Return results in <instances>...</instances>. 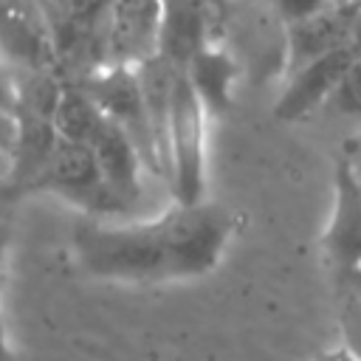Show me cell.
Wrapping results in <instances>:
<instances>
[{
	"label": "cell",
	"instance_id": "obj_1",
	"mask_svg": "<svg viewBox=\"0 0 361 361\" xmlns=\"http://www.w3.org/2000/svg\"><path fill=\"white\" fill-rule=\"evenodd\" d=\"M243 214L217 200L178 203L138 220L82 217L71 231L76 268L99 282L169 285L212 274L226 257Z\"/></svg>",
	"mask_w": 361,
	"mask_h": 361
},
{
	"label": "cell",
	"instance_id": "obj_2",
	"mask_svg": "<svg viewBox=\"0 0 361 361\" xmlns=\"http://www.w3.org/2000/svg\"><path fill=\"white\" fill-rule=\"evenodd\" d=\"M23 189L25 192H51V195L73 203L76 209H82L85 217H96V220H118L121 214H127L133 209L127 200H121L107 186L90 147L62 141V138H56V147H54L51 158L45 161V166Z\"/></svg>",
	"mask_w": 361,
	"mask_h": 361
},
{
	"label": "cell",
	"instance_id": "obj_3",
	"mask_svg": "<svg viewBox=\"0 0 361 361\" xmlns=\"http://www.w3.org/2000/svg\"><path fill=\"white\" fill-rule=\"evenodd\" d=\"M209 110L186 79L183 68L175 79L169 118V197L178 203L206 200V135Z\"/></svg>",
	"mask_w": 361,
	"mask_h": 361
},
{
	"label": "cell",
	"instance_id": "obj_4",
	"mask_svg": "<svg viewBox=\"0 0 361 361\" xmlns=\"http://www.w3.org/2000/svg\"><path fill=\"white\" fill-rule=\"evenodd\" d=\"M166 0H113L96 25L99 68H138L161 56Z\"/></svg>",
	"mask_w": 361,
	"mask_h": 361
},
{
	"label": "cell",
	"instance_id": "obj_5",
	"mask_svg": "<svg viewBox=\"0 0 361 361\" xmlns=\"http://www.w3.org/2000/svg\"><path fill=\"white\" fill-rule=\"evenodd\" d=\"M79 85L90 93V99L99 104V110L133 138V144L138 147L149 175L164 183V172H161L149 116H147V107H144L138 71L135 68H121V65H102V68L90 71Z\"/></svg>",
	"mask_w": 361,
	"mask_h": 361
},
{
	"label": "cell",
	"instance_id": "obj_6",
	"mask_svg": "<svg viewBox=\"0 0 361 361\" xmlns=\"http://www.w3.org/2000/svg\"><path fill=\"white\" fill-rule=\"evenodd\" d=\"M59 59L42 0H0V62L14 73L54 71Z\"/></svg>",
	"mask_w": 361,
	"mask_h": 361
},
{
	"label": "cell",
	"instance_id": "obj_7",
	"mask_svg": "<svg viewBox=\"0 0 361 361\" xmlns=\"http://www.w3.org/2000/svg\"><path fill=\"white\" fill-rule=\"evenodd\" d=\"M355 59H358V54L347 45V48L330 51V54L296 68L293 73L282 76V90L274 102V116L279 121H302V118L313 116L316 110L327 107L338 82L344 79V73L350 71V65Z\"/></svg>",
	"mask_w": 361,
	"mask_h": 361
},
{
	"label": "cell",
	"instance_id": "obj_8",
	"mask_svg": "<svg viewBox=\"0 0 361 361\" xmlns=\"http://www.w3.org/2000/svg\"><path fill=\"white\" fill-rule=\"evenodd\" d=\"M322 248L344 276L361 271V178L350 158L338 161L333 175V212L322 234Z\"/></svg>",
	"mask_w": 361,
	"mask_h": 361
},
{
	"label": "cell",
	"instance_id": "obj_9",
	"mask_svg": "<svg viewBox=\"0 0 361 361\" xmlns=\"http://www.w3.org/2000/svg\"><path fill=\"white\" fill-rule=\"evenodd\" d=\"M350 20L353 6L338 8L330 6L319 14L282 25V76L293 73L296 68L350 45Z\"/></svg>",
	"mask_w": 361,
	"mask_h": 361
},
{
	"label": "cell",
	"instance_id": "obj_10",
	"mask_svg": "<svg viewBox=\"0 0 361 361\" xmlns=\"http://www.w3.org/2000/svg\"><path fill=\"white\" fill-rule=\"evenodd\" d=\"M99 169H102V178L107 180V186L121 197L127 200L130 206H135V200L141 197L144 192V175H149L138 147L133 144V138L110 118H104V124L99 127V133L93 135V141L87 144ZM152 178V175H149Z\"/></svg>",
	"mask_w": 361,
	"mask_h": 361
},
{
	"label": "cell",
	"instance_id": "obj_11",
	"mask_svg": "<svg viewBox=\"0 0 361 361\" xmlns=\"http://www.w3.org/2000/svg\"><path fill=\"white\" fill-rule=\"evenodd\" d=\"M183 73L192 82L195 93L200 96V102H203V107L209 110L212 118L231 110V104H234V87H237V76H240V65H237L234 54L220 39L206 42L186 62Z\"/></svg>",
	"mask_w": 361,
	"mask_h": 361
},
{
	"label": "cell",
	"instance_id": "obj_12",
	"mask_svg": "<svg viewBox=\"0 0 361 361\" xmlns=\"http://www.w3.org/2000/svg\"><path fill=\"white\" fill-rule=\"evenodd\" d=\"M104 113L99 110V104L90 99V93L76 82V85H65L62 96L56 102L54 110V130L62 141H73V144H90L93 135L99 133V127L104 124Z\"/></svg>",
	"mask_w": 361,
	"mask_h": 361
},
{
	"label": "cell",
	"instance_id": "obj_13",
	"mask_svg": "<svg viewBox=\"0 0 361 361\" xmlns=\"http://www.w3.org/2000/svg\"><path fill=\"white\" fill-rule=\"evenodd\" d=\"M327 107H333L338 116L361 118V59H355L350 65V71L338 82V87H336L333 99L327 102Z\"/></svg>",
	"mask_w": 361,
	"mask_h": 361
},
{
	"label": "cell",
	"instance_id": "obj_14",
	"mask_svg": "<svg viewBox=\"0 0 361 361\" xmlns=\"http://www.w3.org/2000/svg\"><path fill=\"white\" fill-rule=\"evenodd\" d=\"M341 344L361 361V293L355 290L341 305Z\"/></svg>",
	"mask_w": 361,
	"mask_h": 361
},
{
	"label": "cell",
	"instance_id": "obj_15",
	"mask_svg": "<svg viewBox=\"0 0 361 361\" xmlns=\"http://www.w3.org/2000/svg\"><path fill=\"white\" fill-rule=\"evenodd\" d=\"M268 3H271V11L279 17L282 25L330 8V0H268Z\"/></svg>",
	"mask_w": 361,
	"mask_h": 361
},
{
	"label": "cell",
	"instance_id": "obj_16",
	"mask_svg": "<svg viewBox=\"0 0 361 361\" xmlns=\"http://www.w3.org/2000/svg\"><path fill=\"white\" fill-rule=\"evenodd\" d=\"M20 133H23L20 113L8 110V107H0V152L14 158V152L20 147Z\"/></svg>",
	"mask_w": 361,
	"mask_h": 361
},
{
	"label": "cell",
	"instance_id": "obj_17",
	"mask_svg": "<svg viewBox=\"0 0 361 361\" xmlns=\"http://www.w3.org/2000/svg\"><path fill=\"white\" fill-rule=\"evenodd\" d=\"M20 104V90H17V73L0 62V107L17 110Z\"/></svg>",
	"mask_w": 361,
	"mask_h": 361
},
{
	"label": "cell",
	"instance_id": "obj_18",
	"mask_svg": "<svg viewBox=\"0 0 361 361\" xmlns=\"http://www.w3.org/2000/svg\"><path fill=\"white\" fill-rule=\"evenodd\" d=\"M313 361H358L344 344H336V347H330V350H322V353H316V358Z\"/></svg>",
	"mask_w": 361,
	"mask_h": 361
},
{
	"label": "cell",
	"instance_id": "obj_19",
	"mask_svg": "<svg viewBox=\"0 0 361 361\" xmlns=\"http://www.w3.org/2000/svg\"><path fill=\"white\" fill-rule=\"evenodd\" d=\"M11 341H8V327H6V316H3V305H0V361H11Z\"/></svg>",
	"mask_w": 361,
	"mask_h": 361
},
{
	"label": "cell",
	"instance_id": "obj_20",
	"mask_svg": "<svg viewBox=\"0 0 361 361\" xmlns=\"http://www.w3.org/2000/svg\"><path fill=\"white\" fill-rule=\"evenodd\" d=\"M11 180H14V158L0 152V186H6Z\"/></svg>",
	"mask_w": 361,
	"mask_h": 361
},
{
	"label": "cell",
	"instance_id": "obj_21",
	"mask_svg": "<svg viewBox=\"0 0 361 361\" xmlns=\"http://www.w3.org/2000/svg\"><path fill=\"white\" fill-rule=\"evenodd\" d=\"M6 248H8V220H0V282H3V262H6Z\"/></svg>",
	"mask_w": 361,
	"mask_h": 361
},
{
	"label": "cell",
	"instance_id": "obj_22",
	"mask_svg": "<svg viewBox=\"0 0 361 361\" xmlns=\"http://www.w3.org/2000/svg\"><path fill=\"white\" fill-rule=\"evenodd\" d=\"M361 0H330V6H338V8H350V6H358Z\"/></svg>",
	"mask_w": 361,
	"mask_h": 361
},
{
	"label": "cell",
	"instance_id": "obj_23",
	"mask_svg": "<svg viewBox=\"0 0 361 361\" xmlns=\"http://www.w3.org/2000/svg\"><path fill=\"white\" fill-rule=\"evenodd\" d=\"M350 164H353V169L358 172V178H361V147H358V152L350 158Z\"/></svg>",
	"mask_w": 361,
	"mask_h": 361
},
{
	"label": "cell",
	"instance_id": "obj_24",
	"mask_svg": "<svg viewBox=\"0 0 361 361\" xmlns=\"http://www.w3.org/2000/svg\"><path fill=\"white\" fill-rule=\"evenodd\" d=\"M355 274H361V271H355Z\"/></svg>",
	"mask_w": 361,
	"mask_h": 361
},
{
	"label": "cell",
	"instance_id": "obj_25",
	"mask_svg": "<svg viewBox=\"0 0 361 361\" xmlns=\"http://www.w3.org/2000/svg\"><path fill=\"white\" fill-rule=\"evenodd\" d=\"M358 6H361V3H358Z\"/></svg>",
	"mask_w": 361,
	"mask_h": 361
}]
</instances>
